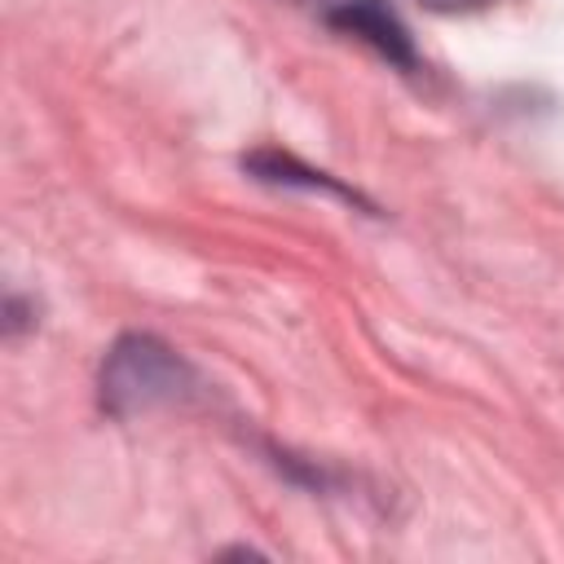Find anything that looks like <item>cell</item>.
<instances>
[{"label":"cell","mask_w":564,"mask_h":564,"mask_svg":"<svg viewBox=\"0 0 564 564\" xmlns=\"http://www.w3.org/2000/svg\"><path fill=\"white\" fill-rule=\"evenodd\" d=\"M189 388V366L150 335H123L101 366V405L110 414H137L176 401Z\"/></svg>","instance_id":"1"},{"label":"cell","mask_w":564,"mask_h":564,"mask_svg":"<svg viewBox=\"0 0 564 564\" xmlns=\"http://www.w3.org/2000/svg\"><path fill=\"white\" fill-rule=\"evenodd\" d=\"M326 22L361 44H370L379 57H388L392 66L401 70H419V53H414V40L405 31V22L392 13L388 0H339L326 9Z\"/></svg>","instance_id":"2"},{"label":"cell","mask_w":564,"mask_h":564,"mask_svg":"<svg viewBox=\"0 0 564 564\" xmlns=\"http://www.w3.org/2000/svg\"><path fill=\"white\" fill-rule=\"evenodd\" d=\"M427 13H480V9H489V4H498V0H419Z\"/></svg>","instance_id":"3"},{"label":"cell","mask_w":564,"mask_h":564,"mask_svg":"<svg viewBox=\"0 0 564 564\" xmlns=\"http://www.w3.org/2000/svg\"><path fill=\"white\" fill-rule=\"evenodd\" d=\"M295 4H317V0H295Z\"/></svg>","instance_id":"4"}]
</instances>
